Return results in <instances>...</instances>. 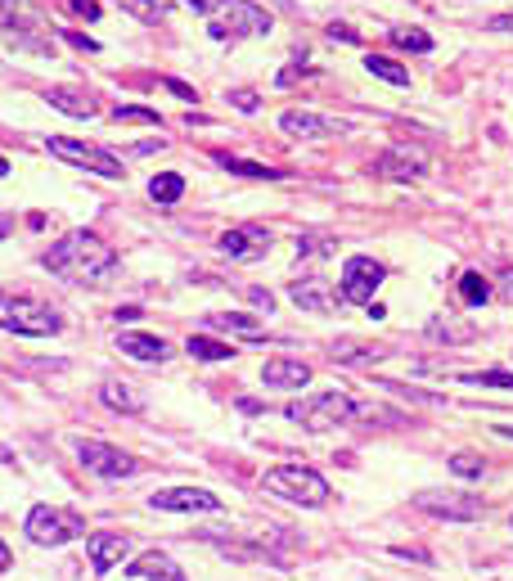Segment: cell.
Wrapping results in <instances>:
<instances>
[{"mask_svg":"<svg viewBox=\"0 0 513 581\" xmlns=\"http://www.w3.org/2000/svg\"><path fill=\"white\" fill-rule=\"evenodd\" d=\"M72 455L86 464V473L95 478H135L140 473V460L126 455L122 446H108V442H95V437H77L72 442Z\"/></svg>","mask_w":513,"mask_h":581,"instance_id":"obj_6","label":"cell"},{"mask_svg":"<svg viewBox=\"0 0 513 581\" xmlns=\"http://www.w3.org/2000/svg\"><path fill=\"white\" fill-rule=\"evenodd\" d=\"M23 527L36 545H63L72 536H86V518L72 514V509H59V505H36Z\"/></svg>","mask_w":513,"mask_h":581,"instance_id":"obj_7","label":"cell"},{"mask_svg":"<svg viewBox=\"0 0 513 581\" xmlns=\"http://www.w3.org/2000/svg\"><path fill=\"white\" fill-rule=\"evenodd\" d=\"M45 104L50 109H59V113H68V118H95V95L90 91H77V86H50L45 91Z\"/></svg>","mask_w":513,"mask_h":581,"instance_id":"obj_18","label":"cell"},{"mask_svg":"<svg viewBox=\"0 0 513 581\" xmlns=\"http://www.w3.org/2000/svg\"><path fill=\"white\" fill-rule=\"evenodd\" d=\"M221 253L230 257V262H261V257L270 253V230L266 226H252V221H243V226H230L221 239Z\"/></svg>","mask_w":513,"mask_h":581,"instance_id":"obj_11","label":"cell"},{"mask_svg":"<svg viewBox=\"0 0 513 581\" xmlns=\"http://www.w3.org/2000/svg\"><path fill=\"white\" fill-rule=\"evenodd\" d=\"M117 5H122L131 19H140V23H162V19H167V5H162V0H117Z\"/></svg>","mask_w":513,"mask_h":581,"instance_id":"obj_30","label":"cell"},{"mask_svg":"<svg viewBox=\"0 0 513 581\" xmlns=\"http://www.w3.org/2000/svg\"><path fill=\"white\" fill-rule=\"evenodd\" d=\"M329 37H333V41H356V32H351L347 23H333V28H329Z\"/></svg>","mask_w":513,"mask_h":581,"instance_id":"obj_42","label":"cell"},{"mask_svg":"<svg viewBox=\"0 0 513 581\" xmlns=\"http://www.w3.org/2000/svg\"><path fill=\"white\" fill-rule=\"evenodd\" d=\"M212 158H216V167H225V172H234V176H248V181H284L279 167L248 163V158H234V154H212Z\"/></svg>","mask_w":513,"mask_h":581,"instance_id":"obj_24","label":"cell"},{"mask_svg":"<svg viewBox=\"0 0 513 581\" xmlns=\"http://www.w3.org/2000/svg\"><path fill=\"white\" fill-rule=\"evenodd\" d=\"M99 401H104L108 410H122V415H140V410H144L140 392H135L131 383H122V379H104V383H99Z\"/></svg>","mask_w":513,"mask_h":581,"instance_id":"obj_22","label":"cell"},{"mask_svg":"<svg viewBox=\"0 0 513 581\" xmlns=\"http://www.w3.org/2000/svg\"><path fill=\"white\" fill-rule=\"evenodd\" d=\"M450 473H459V478H482V455L455 451V455H450Z\"/></svg>","mask_w":513,"mask_h":581,"instance_id":"obj_34","label":"cell"},{"mask_svg":"<svg viewBox=\"0 0 513 581\" xmlns=\"http://www.w3.org/2000/svg\"><path fill=\"white\" fill-rule=\"evenodd\" d=\"M0 464H14V451H9L5 442H0Z\"/></svg>","mask_w":513,"mask_h":581,"instance_id":"obj_46","label":"cell"},{"mask_svg":"<svg viewBox=\"0 0 513 581\" xmlns=\"http://www.w3.org/2000/svg\"><path fill=\"white\" fill-rule=\"evenodd\" d=\"M153 509L162 514H221V500L203 487H171V491H153L149 496Z\"/></svg>","mask_w":513,"mask_h":581,"instance_id":"obj_12","label":"cell"},{"mask_svg":"<svg viewBox=\"0 0 513 581\" xmlns=\"http://www.w3.org/2000/svg\"><path fill=\"white\" fill-rule=\"evenodd\" d=\"M365 68L374 77H383L387 86H410V73H405L396 59H387V55H365Z\"/></svg>","mask_w":513,"mask_h":581,"instance_id":"obj_27","label":"cell"},{"mask_svg":"<svg viewBox=\"0 0 513 581\" xmlns=\"http://www.w3.org/2000/svg\"><path fill=\"white\" fill-rule=\"evenodd\" d=\"M248 302H252V307H266V311H275V298H270L266 289H248Z\"/></svg>","mask_w":513,"mask_h":581,"instance_id":"obj_40","label":"cell"},{"mask_svg":"<svg viewBox=\"0 0 513 581\" xmlns=\"http://www.w3.org/2000/svg\"><path fill=\"white\" fill-rule=\"evenodd\" d=\"M428 338H437V343H473L477 329L468 325V320H432Z\"/></svg>","mask_w":513,"mask_h":581,"instance_id":"obj_25","label":"cell"},{"mask_svg":"<svg viewBox=\"0 0 513 581\" xmlns=\"http://www.w3.org/2000/svg\"><path fill=\"white\" fill-rule=\"evenodd\" d=\"M333 356H338L342 365H374V361H383V356H387V347L383 343H356V338H338V343H333Z\"/></svg>","mask_w":513,"mask_h":581,"instance_id":"obj_23","label":"cell"},{"mask_svg":"<svg viewBox=\"0 0 513 581\" xmlns=\"http://www.w3.org/2000/svg\"><path fill=\"white\" fill-rule=\"evenodd\" d=\"M491 32H513V14H495V19H491Z\"/></svg>","mask_w":513,"mask_h":581,"instance_id":"obj_44","label":"cell"},{"mask_svg":"<svg viewBox=\"0 0 513 581\" xmlns=\"http://www.w3.org/2000/svg\"><path fill=\"white\" fill-rule=\"evenodd\" d=\"M113 343H117V352H122V356H135V361H149V365L171 361V343H167V338L140 334V329H126V334H117Z\"/></svg>","mask_w":513,"mask_h":581,"instance_id":"obj_17","label":"cell"},{"mask_svg":"<svg viewBox=\"0 0 513 581\" xmlns=\"http://www.w3.org/2000/svg\"><path fill=\"white\" fill-rule=\"evenodd\" d=\"M0 176H9V163H5V158H0Z\"/></svg>","mask_w":513,"mask_h":581,"instance_id":"obj_49","label":"cell"},{"mask_svg":"<svg viewBox=\"0 0 513 581\" xmlns=\"http://www.w3.org/2000/svg\"><path fill=\"white\" fill-rule=\"evenodd\" d=\"M261 487H266V496L293 500V505H324V500L333 496L329 482H324L315 469H306V464H279V469H266L261 473Z\"/></svg>","mask_w":513,"mask_h":581,"instance_id":"obj_4","label":"cell"},{"mask_svg":"<svg viewBox=\"0 0 513 581\" xmlns=\"http://www.w3.org/2000/svg\"><path fill=\"white\" fill-rule=\"evenodd\" d=\"M509 523H513V518H509Z\"/></svg>","mask_w":513,"mask_h":581,"instance_id":"obj_50","label":"cell"},{"mask_svg":"<svg viewBox=\"0 0 513 581\" xmlns=\"http://www.w3.org/2000/svg\"><path fill=\"white\" fill-rule=\"evenodd\" d=\"M383 275H387L383 262H374V257H347L342 262V298L356 302V307H369Z\"/></svg>","mask_w":513,"mask_h":581,"instance_id":"obj_10","label":"cell"},{"mask_svg":"<svg viewBox=\"0 0 513 581\" xmlns=\"http://www.w3.org/2000/svg\"><path fill=\"white\" fill-rule=\"evenodd\" d=\"M126 536H117V532H95L90 536V563H95V572H108L113 563H122V554H126Z\"/></svg>","mask_w":513,"mask_h":581,"instance_id":"obj_21","label":"cell"},{"mask_svg":"<svg viewBox=\"0 0 513 581\" xmlns=\"http://www.w3.org/2000/svg\"><path fill=\"white\" fill-rule=\"evenodd\" d=\"M45 149H50L54 158H63V163H72V167H86V172H95V176H122V158H113L108 149H99V145H86V140H72V136H50L45 140Z\"/></svg>","mask_w":513,"mask_h":581,"instance_id":"obj_8","label":"cell"},{"mask_svg":"<svg viewBox=\"0 0 513 581\" xmlns=\"http://www.w3.org/2000/svg\"><path fill=\"white\" fill-rule=\"evenodd\" d=\"M275 28L266 10H257L252 0H216L207 14V32L212 41H239V37H266Z\"/></svg>","mask_w":513,"mask_h":581,"instance_id":"obj_3","label":"cell"},{"mask_svg":"<svg viewBox=\"0 0 513 581\" xmlns=\"http://www.w3.org/2000/svg\"><path fill=\"white\" fill-rule=\"evenodd\" d=\"M261 383H266V388H306V383H311V365H302V361H266V365H261Z\"/></svg>","mask_w":513,"mask_h":581,"instance_id":"obj_20","label":"cell"},{"mask_svg":"<svg viewBox=\"0 0 513 581\" xmlns=\"http://www.w3.org/2000/svg\"><path fill=\"white\" fill-rule=\"evenodd\" d=\"M198 329H212V334L243 338V343H261V338H266V329H261L252 316H243V311H207V316L198 320Z\"/></svg>","mask_w":513,"mask_h":581,"instance_id":"obj_15","label":"cell"},{"mask_svg":"<svg viewBox=\"0 0 513 581\" xmlns=\"http://www.w3.org/2000/svg\"><path fill=\"white\" fill-rule=\"evenodd\" d=\"M459 298H464V307H486V302H491V284H486V275L464 271V280H459Z\"/></svg>","mask_w":513,"mask_h":581,"instance_id":"obj_28","label":"cell"},{"mask_svg":"<svg viewBox=\"0 0 513 581\" xmlns=\"http://www.w3.org/2000/svg\"><path fill=\"white\" fill-rule=\"evenodd\" d=\"M392 41H396L401 50H414V55H428V50H432V37H428L423 28H396Z\"/></svg>","mask_w":513,"mask_h":581,"instance_id":"obj_33","label":"cell"},{"mask_svg":"<svg viewBox=\"0 0 513 581\" xmlns=\"http://www.w3.org/2000/svg\"><path fill=\"white\" fill-rule=\"evenodd\" d=\"M9 230H14V221H9V217H0V239H5Z\"/></svg>","mask_w":513,"mask_h":581,"instance_id":"obj_47","label":"cell"},{"mask_svg":"<svg viewBox=\"0 0 513 581\" xmlns=\"http://www.w3.org/2000/svg\"><path fill=\"white\" fill-rule=\"evenodd\" d=\"M189 356H194V361H230L234 347L216 343V338H207V334H194V338H189Z\"/></svg>","mask_w":513,"mask_h":581,"instance_id":"obj_29","label":"cell"},{"mask_svg":"<svg viewBox=\"0 0 513 581\" xmlns=\"http://www.w3.org/2000/svg\"><path fill=\"white\" fill-rule=\"evenodd\" d=\"M230 104H234V109H243V113H252V109H257V95H252V91H234Z\"/></svg>","mask_w":513,"mask_h":581,"instance_id":"obj_38","label":"cell"},{"mask_svg":"<svg viewBox=\"0 0 513 581\" xmlns=\"http://www.w3.org/2000/svg\"><path fill=\"white\" fill-rule=\"evenodd\" d=\"M68 10H72V14H81V19H86V23H95L99 14H104V10H99V5H95V0H68Z\"/></svg>","mask_w":513,"mask_h":581,"instance_id":"obj_37","label":"cell"},{"mask_svg":"<svg viewBox=\"0 0 513 581\" xmlns=\"http://www.w3.org/2000/svg\"><path fill=\"white\" fill-rule=\"evenodd\" d=\"M0 23H5V28H14V32H23V28H32V14L18 10L14 0H0Z\"/></svg>","mask_w":513,"mask_h":581,"instance_id":"obj_35","label":"cell"},{"mask_svg":"<svg viewBox=\"0 0 513 581\" xmlns=\"http://www.w3.org/2000/svg\"><path fill=\"white\" fill-rule=\"evenodd\" d=\"M180 194H185V176H180V172H158L149 181V199L153 203H176Z\"/></svg>","mask_w":513,"mask_h":581,"instance_id":"obj_26","label":"cell"},{"mask_svg":"<svg viewBox=\"0 0 513 581\" xmlns=\"http://www.w3.org/2000/svg\"><path fill=\"white\" fill-rule=\"evenodd\" d=\"M356 415H360V401H351L347 392H320V397H311V401L288 406V419L302 424L306 433H333V428L351 424Z\"/></svg>","mask_w":513,"mask_h":581,"instance_id":"obj_5","label":"cell"},{"mask_svg":"<svg viewBox=\"0 0 513 581\" xmlns=\"http://www.w3.org/2000/svg\"><path fill=\"white\" fill-rule=\"evenodd\" d=\"M45 271H54L59 280L72 284H104L117 275V253L95 235V230H68L59 244H50V253L41 257Z\"/></svg>","mask_w":513,"mask_h":581,"instance_id":"obj_1","label":"cell"},{"mask_svg":"<svg viewBox=\"0 0 513 581\" xmlns=\"http://www.w3.org/2000/svg\"><path fill=\"white\" fill-rule=\"evenodd\" d=\"M459 383H473V388H509L513 392L509 370H468V374H459Z\"/></svg>","mask_w":513,"mask_h":581,"instance_id":"obj_31","label":"cell"},{"mask_svg":"<svg viewBox=\"0 0 513 581\" xmlns=\"http://www.w3.org/2000/svg\"><path fill=\"white\" fill-rule=\"evenodd\" d=\"M500 289H504V298L513 302V266H504V271H500Z\"/></svg>","mask_w":513,"mask_h":581,"instance_id":"obj_43","label":"cell"},{"mask_svg":"<svg viewBox=\"0 0 513 581\" xmlns=\"http://www.w3.org/2000/svg\"><path fill=\"white\" fill-rule=\"evenodd\" d=\"M288 293H293V307L315 311V316H329V311L338 307V298H333V289L324 280H297Z\"/></svg>","mask_w":513,"mask_h":581,"instance_id":"obj_19","label":"cell"},{"mask_svg":"<svg viewBox=\"0 0 513 581\" xmlns=\"http://www.w3.org/2000/svg\"><path fill=\"white\" fill-rule=\"evenodd\" d=\"M0 329L23 338H50L63 334V316L41 298H23V293H0Z\"/></svg>","mask_w":513,"mask_h":581,"instance_id":"obj_2","label":"cell"},{"mask_svg":"<svg viewBox=\"0 0 513 581\" xmlns=\"http://www.w3.org/2000/svg\"><path fill=\"white\" fill-rule=\"evenodd\" d=\"M338 253V239L329 235H297V257H333Z\"/></svg>","mask_w":513,"mask_h":581,"instance_id":"obj_32","label":"cell"},{"mask_svg":"<svg viewBox=\"0 0 513 581\" xmlns=\"http://www.w3.org/2000/svg\"><path fill=\"white\" fill-rule=\"evenodd\" d=\"M167 91H171V95H180V100H189V104H194V100H198V95H194V86L176 82V77H167Z\"/></svg>","mask_w":513,"mask_h":581,"instance_id":"obj_39","label":"cell"},{"mask_svg":"<svg viewBox=\"0 0 513 581\" xmlns=\"http://www.w3.org/2000/svg\"><path fill=\"white\" fill-rule=\"evenodd\" d=\"M126 577L131 581H189L185 568H180L167 550H149V554H140V559H131Z\"/></svg>","mask_w":513,"mask_h":581,"instance_id":"obj_16","label":"cell"},{"mask_svg":"<svg viewBox=\"0 0 513 581\" xmlns=\"http://www.w3.org/2000/svg\"><path fill=\"white\" fill-rule=\"evenodd\" d=\"M5 568H9V545L0 541V572H5Z\"/></svg>","mask_w":513,"mask_h":581,"instance_id":"obj_45","label":"cell"},{"mask_svg":"<svg viewBox=\"0 0 513 581\" xmlns=\"http://www.w3.org/2000/svg\"><path fill=\"white\" fill-rule=\"evenodd\" d=\"M378 176H387L396 185H419L428 176V158H423V149H383Z\"/></svg>","mask_w":513,"mask_h":581,"instance_id":"obj_13","label":"cell"},{"mask_svg":"<svg viewBox=\"0 0 513 581\" xmlns=\"http://www.w3.org/2000/svg\"><path fill=\"white\" fill-rule=\"evenodd\" d=\"M63 41H72L77 50H99V41H86L81 32H63Z\"/></svg>","mask_w":513,"mask_h":581,"instance_id":"obj_41","label":"cell"},{"mask_svg":"<svg viewBox=\"0 0 513 581\" xmlns=\"http://www.w3.org/2000/svg\"><path fill=\"white\" fill-rule=\"evenodd\" d=\"M414 509H423V514H437V518H450V523H473V518H482V500L468 496V491H419L414 496Z\"/></svg>","mask_w":513,"mask_h":581,"instance_id":"obj_9","label":"cell"},{"mask_svg":"<svg viewBox=\"0 0 513 581\" xmlns=\"http://www.w3.org/2000/svg\"><path fill=\"white\" fill-rule=\"evenodd\" d=\"M495 437H509V442H513V428H495Z\"/></svg>","mask_w":513,"mask_h":581,"instance_id":"obj_48","label":"cell"},{"mask_svg":"<svg viewBox=\"0 0 513 581\" xmlns=\"http://www.w3.org/2000/svg\"><path fill=\"white\" fill-rule=\"evenodd\" d=\"M279 131L293 140H315V136H342L347 122L338 118H320V113H306V109H293V113H279Z\"/></svg>","mask_w":513,"mask_h":581,"instance_id":"obj_14","label":"cell"},{"mask_svg":"<svg viewBox=\"0 0 513 581\" xmlns=\"http://www.w3.org/2000/svg\"><path fill=\"white\" fill-rule=\"evenodd\" d=\"M113 118H117V122H153V127H158V122H162V113L144 109V104H122V109H117Z\"/></svg>","mask_w":513,"mask_h":581,"instance_id":"obj_36","label":"cell"}]
</instances>
